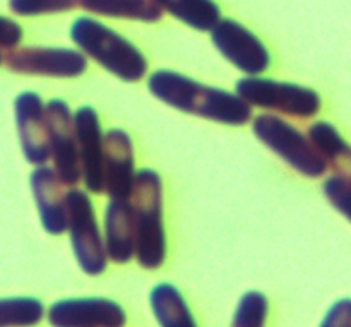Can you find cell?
<instances>
[{
  "instance_id": "1",
  "label": "cell",
  "mask_w": 351,
  "mask_h": 327,
  "mask_svg": "<svg viewBox=\"0 0 351 327\" xmlns=\"http://www.w3.org/2000/svg\"><path fill=\"white\" fill-rule=\"evenodd\" d=\"M147 89L171 108L213 122L237 127L252 119V108L237 93L202 84L168 69L153 72L147 79Z\"/></svg>"
},
{
  "instance_id": "2",
  "label": "cell",
  "mask_w": 351,
  "mask_h": 327,
  "mask_svg": "<svg viewBox=\"0 0 351 327\" xmlns=\"http://www.w3.org/2000/svg\"><path fill=\"white\" fill-rule=\"evenodd\" d=\"M71 38L84 57L98 62L115 77L136 82L146 75L147 60L143 51L99 21L77 17L71 26Z\"/></svg>"
},
{
  "instance_id": "3",
  "label": "cell",
  "mask_w": 351,
  "mask_h": 327,
  "mask_svg": "<svg viewBox=\"0 0 351 327\" xmlns=\"http://www.w3.org/2000/svg\"><path fill=\"white\" fill-rule=\"evenodd\" d=\"M130 204L136 225V259L144 269H158L167 257V235L163 225V184L151 168L136 173Z\"/></svg>"
},
{
  "instance_id": "4",
  "label": "cell",
  "mask_w": 351,
  "mask_h": 327,
  "mask_svg": "<svg viewBox=\"0 0 351 327\" xmlns=\"http://www.w3.org/2000/svg\"><path fill=\"white\" fill-rule=\"evenodd\" d=\"M257 139L295 171L308 178H319L326 173L328 165L317 153L314 144L297 127L273 113L257 115L252 122Z\"/></svg>"
},
{
  "instance_id": "5",
  "label": "cell",
  "mask_w": 351,
  "mask_h": 327,
  "mask_svg": "<svg viewBox=\"0 0 351 327\" xmlns=\"http://www.w3.org/2000/svg\"><path fill=\"white\" fill-rule=\"evenodd\" d=\"M235 91L250 108L257 106L295 119H312L322 106L321 96L312 88L261 75H247L240 79Z\"/></svg>"
},
{
  "instance_id": "6",
  "label": "cell",
  "mask_w": 351,
  "mask_h": 327,
  "mask_svg": "<svg viewBox=\"0 0 351 327\" xmlns=\"http://www.w3.org/2000/svg\"><path fill=\"white\" fill-rule=\"evenodd\" d=\"M67 232L79 267L89 276H99L106 269L108 257L95 206L86 191L67 192Z\"/></svg>"
},
{
  "instance_id": "7",
  "label": "cell",
  "mask_w": 351,
  "mask_h": 327,
  "mask_svg": "<svg viewBox=\"0 0 351 327\" xmlns=\"http://www.w3.org/2000/svg\"><path fill=\"white\" fill-rule=\"evenodd\" d=\"M45 110H47L50 160L53 163L51 168L58 175L62 184L74 187L81 182L74 113L71 106L60 98H53L45 103Z\"/></svg>"
},
{
  "instance_id": "8",
  "label": "cell",
  "mask_w": 351,
  "mask_h": 327,
  "mask_svg": "<svg viewBox=\"0 0 351 327\" xmlns=\"http://www.w3.org/2000/svg\"><path fill=\"white\" fill-rule=\"evenodd\" d=\"M7 67L17 74L45 77H79L88 71V58L74 48L23 47L12 48L3 57Z\"/></svg>"
},
{
  "instance_id": "9",
  "label": "cell",
  "mask_w": 351,
  "mask_h": 327,
  "mask_svg": "<svg viewBox=\"0 0 351 327\" xmlns=\"http://www.w3.org/2000/svg\"><path fill=\"white\" fill-rule=\"evenodd\" d=\"M216 50L247 75H261L271 64V55L263 41L243 24L233 19H219L211 29Z\"/></svg>"
},
{
  "instance_id": "10",
  "label": "cell",
  "mask_w": 351,
  "mask_h": 327,
  "mask_svg": "<svg viewBox=\"0 0 351 327\" xmlns=\"http://www.w3.org/2000/svg\"><path fill=\"white\" fill-rule=\"evenodd\" d=\"M47 319L53 327H123L127 314L117 302L88 297L55 302Z\"/></svg>"
},
{
  "instance_id": "11",
  "label": "cell",
  "mask_w": 351,
  "mask_h": 327,
  "mask_svg": "<svg viewBox=\"0 0 351 327\" xmlns=\"http://www.w3.org/2000/svg\"><path fill=\"white\" fill-rule=\"evenodd\" d=\"M17 134L24 158L34 167H43L50 160L47 110L41 96L24 91L14 99Z\"/></svg>"
},
{
  "instance_id": "12",
  "label": "cell",
  "mask_w": 351,
  "mask_h": 327,
  "mask_svg": "<svg viewBox=\"0 0 351 327\" xmlns=\"http://www.w3.org/2000/svg\"><path fill=\"white\" fill-rule=\"evenodd\" d=\"M75 139H77L81 182L86 191L103 194V146L105 134L93 106H81L74 113Z\"/></svg>"
},
{
  "instance_id": "13",
  "label": "cell",
  "mask_w": 351,
  "mask_h": 327,
  "mask_svg": "<svg viewBox=\"0 0 351 327\" xmlns=\"http://www.w3.org/2000/svg\"><path fill=\"white\" fill-rule=\"evenodd\" d=\"M136 173L130 136L122 129H110L103 146V194L110 199H130Z\"/></svg>"
},
{
  "instance_id": "14",
  "label": "cell",
  "mask_w": 351,
  "mask_h": 327,
  "mask_svg": "<svg viewBox=\"0 0 351 327\" xmlns=\"http://www.w3.org/2000/svg\"><path fill=\"white\" fill-rule=\"evenodd\" d=\"M29 184L45 232L50 235L67 232V192L53 168L48 165L36 167L31 173Z\"/></svg>"
},
{
  "instance_id": "15",
  "label": "cell",
  "mask_w": 351,
  "mask_h": 327,
  "mask_svg": "<svg viewBox=\"0 0 351 327\" xmlns=\"http://www.w3.org/2000/svg\"><path fill=\"white\" fill-rule=\"evenodd\" d=\"M103 243L112 263L127 264L136 257V225L130 199H110L106 204Z\"/></svg>"
},
{
  "instance_id": "16",
  "label": "cell",
  "mask_w": 351,
  "mask_h": 327,
  "mask_svg": "<svg viewBox=\"0 0 351 327\" xmlns=\"http://www.w3.org/2000/svg\"><path fill=\"white\" fill-rule=\"evenodd\" d=\"M307 137L328 168H332L338 178L351 185V144L343 139L338 129L329 122H315L308 127Z\"/></svg>"
},
{
  "instance_id": "17",
  "label": "cell",
  "mask_w": 351,
  "mask_h": 327,
  "mask_svg": "<svg viewBox=\"0 0 351 327\" xmlns=\"http://www.w3.org/2000/svg\"><path fill=\"white\" fill-rule=\"evenodd\" d=\"M149 305L160 327H197L187 302L173 284H156L149 293Z\"/></svg>"
},
{
  "instance_id": "18",
  "label": "cell",
  "mask_w": 351,
  "mask_h": 327,
  "mask_svg": "<svg viewBox=\"0 0 351 327\" xmlns=\"http://www.w3.org/2000/svg\"><path fill=\"white\" fill-rule=\"evenodd\" d=\"M79 5L98 16L141 23H156L163 16V10L153 0H79Z\"/></svg>"
},
{
  "instance_id": "19",
  "label": "cell",
  "mask_w": 351,
  "mask_h": 327,
  "mask_svg": "<svg viewBox=\"0 0 351 327\" xmlns=\"http://www.w3.org/2000/svg\"><path fill=\"white\" fill-rule=\"evenodd\" d=\"M178 21L197 31H211L221 19V10L215 0H153Z\"/></svg>"
},
{
  "instance_id": "20",
  "label": "cell",
  "mask_w": 351,
  "mask_h": 327,
  "mask_svg": "<svg viewBox=\"0 0 351 327\" xmlns=\"http://www.w3.org/2000/svg\"><path fill=\"white\" fill-rule=\"evenodd\" d=\"M43 317L45 305L38 298H0V327H34Z\"/></svg>"
},
{
  "instance_id": "21",
  "label": "cell",
  "mask_w": 351,
  "mask_h": 327,
  "mask_svg": "<svg viewBox=\"0 0 351 327\" xmlns=\"http://www.w3.org/2000/svg\"><path fill=\"white\" fill-rule=\"evenodd\" d=\"M269 300L261 291H247L237 305L230 327H266Z\"/></svg>"
},
{
  "instance_id": "22",
  "label": "cell",
  "mask_w": 351,
  "mask_h": 327,
  "mask_svg": "<svg viewBox=\"0 0 351 327\" xmlns=\"http://www.w3.org/2000/svg\"><path fill=\"white\" fill-rule=\"evenodd\" d=\"M79 5V0H9V7L19 16L67 12Z\"/></svg>"
},
{
  "instance_id": "23",
  "label": "cell",
  "mask_w": 351,
  "mask_h": 327,
  "mask_svg": "<svg viewBox=\"0 0 351 327\" xmlns=\"http://www.w3.org/2000/svg\"><path fill=\"white\" fill-rule=\"evenodd\" d=\"M322 191L332 208L351 221V185L343 182L341 178L331 177L324 182Z\"/></svg>"
},
{
  "instance_id": "24",
  "label": "cell",
  "mask_w": 351,
  "mask_h": 327,
  "mask_svg": "<svg viewBox=\"0 0 351 327\" xmlns=\"http://www.w3.org/2000/svg\"><path fill=\"white\" fill-rule=\"evenodd\" d=\"M319 327H351V298L335 302Z\"/></svg>"
},
{
  "instance_id": "25",
  "label": "cell",
  "mask_w": 351,
  "mask_h": 327,
  "mask_svg": "<svg viewBox=\"0 0 351 327\" xmlns=\"http://www.w3.org/2000/svg\"><path fill=\"white\" fill-rule=\"evenodd\" d=\"M23 40V27L19 23L5 16H0V50H12Z\"/></svg>"
},
{
  "instance_id": "26",
  "label": "cell",
  "mask_w": 351,
  "mask_h": 327,
  "mask_svg": "<svg viewBox=\"0 0 351 327\" xmlns=\"http://www.w3.org/2000/svg\"><path fill=\"white\" fill-rule=\"evenodd\" d=\"M2 60H3V53H2V50H0V64H2Z\"/></svg>"
}]
</instances>
